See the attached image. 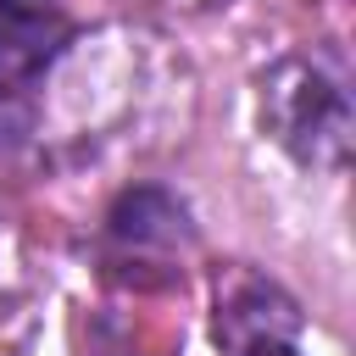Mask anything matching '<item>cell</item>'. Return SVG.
Segmentation results:
<instances>
[{
  "instance_id": "6da1fadb",
  "label": "cell",
  "mask_w": 356,
  "mask_h": 356,
  "mask_svg": "<svg viewBox=\"0 0 356 356\" xmlns=\"http://www.w3.org/2000/svg\"><path fill=\"white\" fill-rule=\"evenodd\" d=\"M256 117L261 134L312 172H345L356 111H350V78L323 50H289L278 56L256 83Z\"/></svg>"
},
{
  "instance_id": "7a4b0ae2",
  "label": "cell",
  "mask_w": 356,
  "mask_h": 356,
  "mask_svg": "<svg viewBox=\"0 0 356 356\" xmlns=\"http://www.w3.org/2000/svg\"><path fill=\"white\" fill-rule=\"evenodd\" d=\"M189 250H195V228H189V211L178 195L139 184V189H122L111 200L106 228H100V256L117 278L172 284V278H184Z\"/></svg>"
},
{
  "instance_id": "3957f363",
  "label": "cell",
  "mask_w": 356,
  "mask_h": 356,
  "mask_svg": "<svg viewBox=\"0 0 356 356\" xmlns=\"http://www.w3.org/2000/svg\"><path fill=\"white\" fill-rule=\"evenodd\" d=\"M72 44L61 0H0V95L39 83Z\"/></svg>"
},
{
  "instance_id": "277c9868",
  "label": "cell",
  "mask_w": 356,
  "mask_h": 356,
  "mask_svg": "<svg viewBox=\"0 0 356 356\" xmlns=\"http://www.w3.org/2000/svg\"><path fill=\"white\" fill-rule=\"evenodd\" d=\"M300 334V306L289 289H278L261 273H228L217 289V345H256V339H295Z\"/></svg>"
},
{
  "instance_id": "5b68a950",
  "label": "cell",
  "mask_w": 356,
  "mask_h": 356,
  "mask_svg": "<svg viewBox=\"0 0 356 356\" xmlns=\"http://www.w3.org/2000/svg\"><path fill=\"white\" fill-rule=\"evenodd\" d=\"M228 356H295V339H256V345H234Z\"/></svg>"
},
{
  "instance_id": "8992f818",
  "label": "cell",
  "mask_w": 356,
  "mask_h": 356,
  "mask_svg": "<svg viewBox=\"0 0 356 356\" xmlns=\"http://www.w3.org/2000/svg\"><path fill=\"white\" fill-rule=\"evenodd\" d=\"M156 6H189L195 11V6H217V0H156Z\"/></svg>"
}]
</instances>
